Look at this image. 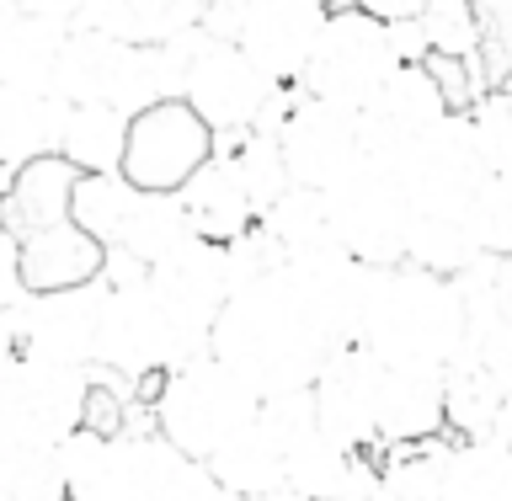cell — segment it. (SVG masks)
I'll return each mask as SVG.
<instances>
[{"instance_id": "obj_1", "label": "cell", "mask_w": 512, "mask_h": 501, "mask_svg": "<svg viewBox=\"0 0 512 501\" xmlns=\"http://www.w3.org/2000/svg\"><path fill=\"white\" fill-rule=\"evenodd\" d=\"M214 358H224L235 374H246L256 384V395H288V390H310L320 363L331 358V342L315 331V320L299 310V299L288 294L283 272L240 283L224 310L214 315L208 331Z\"/></svg>"}, {"instance_id": "obj_2", "label": "cell", "mask_w": 512, "mask_h": 501, "mask_svg": "<svg viewBox=\"0 0 512 501\" xmlns=\"http://www.w3.org/2000/svg\"><path fill=\"white\" fill-rule=\"evenodd\" d=\"M358 342L395 368H448L464 347V299L454 278L411 262L379 267Z\"/></svg>"}, {"instance_id": "obj_3", "label": "cell", "mask_w": 512, "mask_h": 501, "mask_svg": "<svg viewBox=\"0 0 512 501\" xmlns=\"http://www.w3.org/2000/svg\"><path fill=\"white\" fill-rule=\"evenodd\" d=\"M208 331L182 326L166 304L150 294L144 267L107 256L102 272V336H96V374L160 379L192 358H208Z\"/></svg>"}, {"instance_id": "obj_4", "label": "cell", "mask_w": 512, "mask_h": 501, "mask_svg": "<svg viewBox=\"0 0 512 501\" xmlns=\"http://www.w3.org/2000/svg\"><path fill=\"white\" fill-rule=\"evenodd\" d=\"M256 411H262L256 384L214 352L155 379V432L198 464L219 454L235 432H246Z\"/></svg>"}, {"instance_id": "obj_5", "label": "cell", "mask_w": 512, "mask_h": 501, "mask_svg": "<svg viewBox=\"0 0 512 501\" xmlns=\"http://www.w3.org/2000/svg\"><path fill=\"white\" fill-rule=\"evenodd\" d=\"M299 86L272 80L262 64H251L230 38L192 32V54L182 75V102L214 128V134H251V128H278Z\"/></svg>"}, {"instance_id": "obj_6", "label": "cell", "mask_w": 512, "mask_h": 501, "mask_svg": "<svg viewBox=\"0 0 512 501\" xmlns=\"http://www.w3.org/2000/svg\"><path fill=\"white\" fill-rule=\"evenodd\" d=\"M96 368L48 363L11 352L0 384V438L22 448H59L70 432L86 427V395Z\"/></svg>"}, {"instance_id": "obj_7", "label": "cell", "mask_w": 512, "mask_h": 501, "mask_svg": "<svg viewBox=\"0 0 512 501\" xmlns=\"http://www.w3.org/2000/svg\"><path fill=\"white\" fill-rule=\"evenodd\" d=\"M395 64L400 59L390 48V27H384L379 16H368L358 6H331L326 27H320V38H315V54L299 75V91L358 112L368 96L384 86V75H390Z\"/></svg>"}, {"instance_id": "obj_8", "label": "cell", "mask_w": 512, "mask_h": 501, "mask_svg": "<svg viewBox=\"0 0 512 501\" xmlns=\"http://www.w3.org/2000/svg\"><path fill=\"white\" fill-rule=\"evenodd\" d=\"M331 230L352 262L363 267H400L406 262V230H411V192L384 160H363L347 182L326 192Z\"/></svg>"}, {"instance_id": "obj_9", "label": "cell", "mask_w": 512, "mask_h": 501, "mask_svg": "<svg viewBox=\"0 0 512 501\" xmlns=\"http://www.w3.org/2000/svg\"><path fill=\"white\" fill-rule=\"evenodd\" d=\"M272 134H278L288 182L310 187V192H331L368 160L363 139H358V112L320 102L310 91H294V102H288V112L278 118Z\"/></svg>"}, {"instance_id": "obj_10", "label": "cell", "mask_w": 512, "mask_h": 501, "mask_svg": "<svg viewBox=\"0 0 512 501\" xmlns=\"http://www.w3.org/2000/svg\"><path fill=\"white\" fill-rule=\"evenodd\" d=\"M208 155H214V128L182 96H166L128 118V150L118 176L139 192H182V182Z\"/></svg>"}, {"instance_id": "obj_11", "label": "cell", "mask_w": 512, "mask_h": 501, "mask_svg": "<svg viewBox=\"0 0 512 501\" xmlns=\"http://www.w3.org/2000/svg\"><path fill=\"white\" fill-rule=\"evenodd\" d=\"M384 374H390V363H384L379 352H368L363 342L331 347V358L320 363V374L310 384L320 432H331L336 443L358 448V454H374V448H379Z\"/></svg>"}, {"instance_id": "obj_12", "label": "cell", "mask_w": 512, "mask_h": 501, "mask_svg": "<svg viewBox=\"0 0 512 501\" xmlns=\"http://www.w3.org/2000/svg\"><path fill=\"white\" fill-rule=\"evenodd\" d=\"M96 336H102V278L86 288L27 294L11 310V352L22 358L96 368Z\"/></svg>"}, {"instance_id": "obj_13", "label": "cell", "mask_w": 512, "mask_h": 501, "mask_svg": "<svg viewBox=\"0 0 512 501\" xmlns=\"http://www.w3.org/2000/svg\"><path fill=\"white\" fill-rule=\"evenodd\" d=\"M448 91L427 64H395L384 86L358 107V139L368 160H400L432 123L448 118Z\"/></svg>"}, {"instance_id": "obj_14", "label": "cell", "mask_w": 512, "mask_h": 501, "mask_svg": "<svg viewBox=\"0 0 512 501\" xmlns=\"http://www.w3.org/2000/svg\"><path fill=\"white\" fill-rule=\"evenodd\" d=\"M384 166H395V176L411 192V203H470L480 192V182L491 176L464 112H448V118L432 123L406 155L384 160Z\"/></svg>"}, {"instance_id": "obj_15", "label": "cell", "mask_w": 512, "mask_h": 501, "mask_svg": "<svg viewBox=\"0 0 512 501\" xmlns=\"http://www.w3.org/2000/svg\"><path fill=\"white\" fill-rule=\"evenodd\" d=\"M278 272H283L288 294L299 299V310L315 320V331L326 336L331 347L358 342L379 267L352 262L347 251H326V256H315V262H294V267H278Z\"/></svg>"}, {"instance_id": "obj_16", "label": "cell", "mask_w": 512, "mask_h": 501, "mask_svg": "<svg viewBox=\"0 0 512 501\" xmlns=\"http://www.w3.org/2000/svg\"><path fill=\"white\" fill-rule=\"evenodd\" d=\"M331 6H310V0H240L230 43L251 64H262L272 80L299 86L304 64L315 54V38L326 27Z\"/></svg>"}, {"instance_id": "obj_17", "label": "cell", "mask_w": 512, "mask_h": 501, "mask_svg": "<svg viewBox=\"0 0 512 501\" xmlns=\"http://www.w3.org/2000/svg\"><path fill=\"white\" fill-rule=\"evenodd\" d=\"M150 294L192 331H214V315L224 310V299L235 294V272H230V246L192 235L176 251H166L160 262L144 272Z\"/></svg>"}, {"instance_id": "obj_18", "label": "cell", "mask_w": 512, "mask_h": 501, "mask_svg": "<svg viewBox=\"0 0 512 501\" xmlns=\"http://www.w3.org/2000/svg\"><path fill=\"white\" fill-rule=\"evenodd\" d=\"M198 459L171 448L160 432H118L107 438L102 501H187Z\"/></svg>"}, {"instance_id": "obj_19", "label": "cell", "mask_w": 512, "mask_h": 501, "mask_svg": "<svg viewBox=\"0 0 512 501\" xmlns=\"http://www.w3.org/2000/svg\"><path fill=\"white\" fill-rule=\"evenodd\" d=\"M176 203H182L192 235L219 240V246H230V240H240L256 224V208L246 198V187H240L235 160L224 155V150H214L198 171L187 176L182 192H176Z\"/></svg>"}, {"instance_id": "obj_20", "label": "cell", "mask_w": 512, "mask_h": 501, "mask_svg": "<svg viewBox=\"0 0 512 501\" xmlns=\"http://www.w3.org/2000/svg\"><path fill=\"white\" fill-rule=\"evenodd\" d=\"M107 272V251L80 230L75 219H59L48 230L22 235V283L27 294H54V288H86Z\"/></svg>"}, {"instance_id": "obj_21", "label": "cell", "mask_w": 512, "mask_h": 501, "mask_svg": "<svg viewBox=\"0 0 512 501\" xmlns=\"http://www.w3.org/2000/svg\"><path fill=\"white\" fill-rule=\"evenodd\" d=\"M480 235H475V198L470 203H411V230H406V262L438 278H459L475 262Z\"/></svg>"}, {"instance_id": "obj_22", "label": "cell", "mask_w": 512, "mask_h": 501, "mask_svg": "<svg viewBox=\"0 0 512 501\" xmlns=\"http://www.w3.org/2000/svg\"><path fill=\"white\" fill-rule=\"evenodd\" d=\"M448 427L443 416V368H395L384 374L379 395V448L422 443Z\"/></svg>"}, {"instance_id": "obj_23", "label": "cell", "mask_w": 512, "mask_h": 501, "mask_svg": "<svg viewBox=\"0 0 512 501\" xmlns=\"http://www.w3.org/2000/svg\"><path fill=\"white\" fill-rule=\"evenodd\" d=\"M75 27L102 32V38H118V43L160 48L198 27V6L192 0H80Z\"/></svg>"}, {"instance_id": "obj_24", "label": "cell", "mask_w": 512, "mask_h": 501, "mask_svg": "<svg viewBox=\"0 0 512 501\" xmlns=\"http://www.w3.org/2000/svg\"><path fill=\"white\" fill-rule=\"evenodd\" d=\"M75 166L59 155H43V160H27V166L11 171L6 182V198H0V224L22 240L32 230H48V224L70 219V192H75Z\"/></svg>"}, {"instance_id": "obj_25", "label": "cell", "mask_w": 512, "mask_h": 501, "mask_svg": "<svg viewBox=\"0 0 512 501\" xmlns=\"http://www.w3.org/2000/svg\"><path fill=\"white\" fill-rule=\"evenodd\" d=\"M256 230L267 235L278 267L315 262V256H326V251H342V246H336V230H331L326 192H310V187H288L278 203L256 214Z\"/></svg>"}, {"instance_id": "obj_26", "label": "cell", "mask_w": 512, "mask_h": 501, "mask_svg": "<svg viewBox=\"0 0 512 501\" xmlns=\"http://www.w3.org/2000/svg\"><path fill=\"white\" fill-rule=\"evenodd\" d=\"M283 464H288V443L256 411V422L246 432H235L219 454H208L203 470L230 496H267V491H283Z\"/></svg>"}, {"instance_id": "obj_27", "label": "cell", "mask_w": 512, "mask_h": 501, "mask_svg": "<svg viewBox=\"0 0 512 501\" xmlns=\"http://www.w3.org/2000/svg\"><path fill=\"white\" fill-rule=\"evenodd\" d=\"M64 96H38V91H16L0 80V171H16L27 160L59 155L64 134Z\"/></svg>"}, {"instance_id": "obj_28", "label": "cell", "mask_w": 512, "mask_h": 501, "mask_svg": "<svg viewBox=\"0 0 512 501\" xmlns=\"http://www.w3.org/2000/svg\"><path fill=\"white\" fill-rule=\"evenodd\" d=\"M70 22H54V16H11L6 27V43H0V80L16 91H38V96H54V80H59V59H64V43H70Z\"/></svg>"}, {"instance_id": "obj_29", "label": "cell", "mask_w": 512, "mask_h": 501, "mask_svg": "<svg viewBox=\"0 0 512 501\" xmlns=\"http://www.w3.org/2000/svg\"><path fill=\"white\" fill-rule=\"evenodd\" d=\"M123 150H128V112L107 107V102H80L64 112L59 160H70L80 176L123 171Z\"/></svg>"}, {"instance_id": "obj_30", "label": "cell", "mask_w": 512, "mask_h": 501, "mask_svg": "<svg viewBox=\"0 0 512 501\" xmlns=\"http://www.w3.org/2000/svg\"><path fill=\"white\" fill-rule=\"evenodd\" d=\"M379 454V448H374ZM363 464L358 448L336 443L331 432H304V438L288 448V464H283V491H294L299 501H336L347 491L352 470Z\"/></svg>"}, {"instance_id": "obj_31", "label": "cell", "mask_w": 512, "mask_h": 501, "mask_svg": "<svg viewBox=\"0 0 512 501\" xmlns=\"http://www.w3.org/2000/svg\"><path fill=\"white\" fill-rule=\"evenodd\" d=\"M182 240H192V224L182 214V203H176V192H139L134 208H128V224H123L118 246H112L107 256L150 272L160 256L176 251Z\"/></svg>"}, {"instance_id": "obj_32", "label": "cell", "mask_w": 512, "mask_h": 501, "mask_svg": "<svg viewBox=\"0 0 512 501\" xmlns=\"http://www.w3.org/2000/svg\"><path fill=\"white\" fill-rule=\"evenodd\" d=\"M438 501H512V448L486 438H459L448 454Z\"/></svg>"}, {"instance_id": "obj_33", "label": "cell", "mask_w": 512, "mask_h": 501, "mask_svg": "<svg viewBox=\"0 0 512 501\" xmlns=\"http://www.w3.org/2000/svg\"><path fill=\"white\" fill-rule=\"evenodd\" d=\"M214 150H224L235 160L240 187H246V198H251L256 214L272 208L288 187H294V182H288V166H283V150H278V134H272V128H251V134H214Z\"/></svg>"}, {"instance_id": "obj_34", "label": "cell", "mask_w": 512, "mask_h": 501, "mask_svg": "<svg viewBox=\"0 0 512 501\" xmlns=\"http://www.w3.org/2000/svg\"><path fill=\"white\" fill-rule=\"evenodd\" d=\"M448 454L454 448L438 438L422 443H395L379 454V480L390 501H438L443 496V475H448Z\"/></svg>"}, {"instance_id": "obj_35", "label": "cell", "mask_w": 512, "mask_h": 501, "mask_svg": "<svg viewBox=\"0 0 512 501\" xmlns=\"http://www.w3.org/2000/svg\"><path fill=\"white\" fill-rule=\"evenodd\" d=\"M502 400H507L502 384H496L486 368H475L464 358H454L443 368V416L459 438H486L496 411H502Z\"/></svg>"}, {"instance_id": "obj_36", "label": "cell", "mask_w": 512, "mask_h": 501, "mask_svg": "<svg viewBox=\"0 0 512 501\" xmlns=\"http://www.w3.org/2000/svg\"><path fill=\"white\" fill-rule=\"evenodd\" d=\"M139 187H128L118 171L112 176H75V192H70V219L86 230L102 251L118 246L123 224H128V208H134Z\"/></svg>"}, {"instance_id": "obj_37", "label": "cell", "mask_w": 512, "mask_h": 501, "mask_svg": "<svg viewBox=\"0 0 512 501\" xmlns=\"http://www.w3.org/2000/svg\"><path fill=\"white\" fill-rule=\"evenodd\" d=\"M0 501H64L54 448H22L0 438Z\"/></svg>"}, {"instance_id": "obj_38", "label": "cell", "mask_w": 512, "mask_h": 501, "mask_svg": "<svg viewBox=\"0 0 512 501\" xmlns=\"http://www.w3.org/2000/svg\"><path fill=\"white\" fill-rule=\"evenodd\" d=\"M59 480H64V501H102V475H107V438L91 427L70 432L54 448Z\"/></svg>"}, {"instance_id": "obj_39", "label": "cell", "mask_w": 512, "mask_h": 501, "mask_svg": "<svg viewBox=\"0 0 512 501\" xmlns=\"http://www.w3.org/2000/svg\"><path fill=\"white\" fill-rule=\"evenodd\" d=\"M464 363L486 368L502 384V395H512V315H464Z\"/></svg>"}, {"instance_id": "obj_40", "label": "cell", "mask_w": 512, "mask_h": 501, "mask_svg": "<svg viewBox=\"0 0 512 501\" xmlns=\"http://www.w3.org/2000/svg\"><path fill=\"white\" fill-rule=\"evenodd\" d=\"M416 22H422L432 54L470 59L475 43H480V6H475V0H432Z\"/></svg>"}, {"instance_id": "obj_41", "label": "cell", "mask_w": 512, "mask_h": 501, "mask_svg": "<svg viewBox=\"0 0 512 501\" xmlns=\"http://www.w3.org/2000/svg\"><path fill=\"white\" fill-rule=\"evenodd\" d=\"M475 128V144H480V160H486L491 176H512V102L507 91L496 86L486 96H475V107L464 112Z\"/></svg>"}, {"instance_id": "obj_42", "label": "cell", "mask_w": 512, "mask_h": 501, "mask_svg": "<svg viewBox=\"0 0 512 501\" xmlns=\"http://www.w3.org/2000/svg\"><path fill=\"white\" fill-rule=\"evenodd\" d=\"M475 235L486 256H512V176H486L475 192Z\"/></svg>"}, {"instance_id": "obj_43", "label": "cell", "mask_w": 512, "mask_h": 501, "mask_svg": "<svg viewBox=\"0 0 512 501\" xmlns=\"http://www.w3.org/2000/svg\"><path fill=\"white\" fill-rule=\"evenodd\" d=\"M123 422H128L123 395L112 390L107 379H91V395H86V427H91V432H102V438H118Z\"/></svg>"}, {"instance_id": "obj_44", "label": "cell", "mask_w": 512, "mask_h": 501, "mask_svg": "<svg viewBox=\"0 0 512 501\" xmlns=\"http://www.w3.org/2000/svg\"><path fill=\"white\" fill-rule=\"evenodd\" d=\"M22 299H27V283H22V240L0 224V315H11Z\"/></svg>"}, {"instance_id": "obj_45", "label": "cell", "mask_w": 512, "mask_h": 501, "mask_svg": "<svg viewBox=\"0 0 512 501\" xmlns=\"http://www.w3.org/2000/svg\"><path fill=\"white\" fill-rule=\"evenodd\" d=\"M352 6L379 16V22H411V16H422L432 0H352Z\"/></svg>"}, {"instance_id": "obj_46", "label": "cell", "mask_w": 512, "mask_h": 501, "mask_svg": "<svg viewBox=\"0 0 512 501\" xmlns=\"http://www.w3.org/2000/svg\"><path fill=\"white\" fill-rule=\"evenodd\" d=\"M480 11H486V22H480V38L496 32L507 48H512V0H480Z\"/></svg>"}, {"instance_id": "obj_47", "label": "cell", "mask_w": 512, "mask_h": 501, "mask_svg": "<svg viewBox=\"0 0 512 501\" xmlns=\"http://www.w3.org/2000/svg\"><path fill=\"white\" fill-rule=\"evenodd\" d=\"M11 358V315H0V363Z\"/></svg>"}, {"instance_id": "obj_48", "label": "cell", "mask_w": 512, "mask_h": 501, "mask_svg": "<svg viewBox=\"0 0 512 501\" xmlns=\"http://www.w3.org/2000/svg\"><path fill=\"white\" fill-rule=\"evenodd\" d=\"M11 16H16V11H11V0H0V43H6V27H11Z\"/></svg>"}, {"instance_id": "obj_49", "label": "cell", "mask_w": 512, "mask_h": 501, "mask_svg": "<svg viewBox=\"0 0 512 501\" xmlns=\"http://www.w3.org/2000/svg\"><path fill=\"white\" fill-rule=\"evenodd\" d=\"M6 182H11V171H0V198H6Z\"/></svg>"}, {"instance_id": "obj_50", "label": "cell", "mask_w": 512, "mask_h": 501, "mask_svg": "<svg viewBox=\"0 0 512 501\" xmlns=\"http://www.w3.org/2000/svg\"><path fill=\"white\" fill-rule=\"evenodd\" d=\"M502 91H507V102H512V70H507V80H502Z\"/></svg>"}, {"instance_id": "obj_51", "label": "cell", "mask_w": 512, "mask_h": 501, "mask_svg": "<svg viewBox=\"0 0 512 501\" xmlns=\"http://www.w3.org/2000/svg\"><path fill=\"white\" fill-rule=\"evenodd\" d=\"M310 6H336V0H310Z\"/></svg>"}, {"instance_id": "obj_52", "label": "cell", "mask_w": 512, "mask_h": 501, "mask_svg": "<svg viewBox=\"0 0 512 501\" xmlns=\"http://www.w3.org/2000/svg\"><path fill=\"white\" fill-rule=\"evenodd\" d=\"M6 363H11V358H6ZM6 363H0V384H6Z\"/></svg>"}, {"instance_id": "obj_53", "label": "cell", "mask_w": 512, "mask_h": 501, "mask_svg": "<svg viewBox=\"0 0 512 501\" xmlns=\"http://www.w3.org/2000/svg\"><path fill=\"white\" fill-rule=\"evenodd\" d=\"M507 267H512V256H507Z\"/></svg>"}, {"instance_id": "obj_54", "label": "cell", "mask_w": 512, "mask_h": 501, "mask_svg": "<svg viewBox=\"0 0 512 501\" xmlns=\"http://www.w3.org/2000/svg\"><path fill=\"white\" fill-rule=\"evenodd\" d=\"M475 6H480V0H475Z\"/></svg>"}]
</instances>
